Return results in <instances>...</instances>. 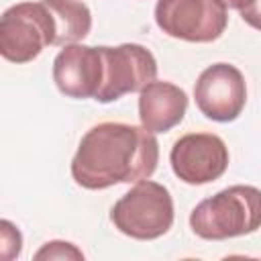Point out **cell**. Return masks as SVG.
Here are the masks:
<instances>
[{
  "mask_svg": "<svg viewBox=\"0 0 261 261\" xmlns=\"http://www.w3.org/2000/svg\"><path fill=\"white\" fill-rule=\"evenodd\" d=\"M159 163L155 133L143 124L100 122L80 141L71 159V177L86 190L149 179Z\"/></svg>",
  "mask_w": 261,
  "mask_h": 261,
  "instance_id": "6da1fadb",
  "label": "cell"
},
{
  "mask_svg": "<svg viewBox=\"0 0 261 261\" xmlns=\"http://www.w3.org/2000/svg\"><path fill=\"white\" fill-rule=\"evenodd\" d=\"M190 226L204 241H226L255 232L261 226V190L255 186L220 190L192 210Z\"/></svg>",
  "mask_w": 261,
  "mask_h": 261,
  "instance_id": "7a4b0ae2",
  "label": "cell"
},
{
  "mask_svg": "<svg viewBox=\"0 0 261 261\" xmlns=\"http://www.w3.org/2000/svg\"><path fill=\"white\" fill-rule=\"evenodd\" d=\"M112 224L137 241L163 237L173 224V200L163 184L137 181L110 210Z\"/></svg>",
  "mask_w": 261,
  "mask_h": 261,
  "instance_id": "3957f363",
  "label": "cell"
},
{
  "mask_svg": "<svg viewBox=\"0 0 261 261\" xmlns=\"http://www.w3.org/2000/svg\"><path fill=\"white\" fill-rule=\"evenodd\" d=\"M47 45H55V22L49 8L39 2H18L0 18V53L6 61L29 63Z\"/></svg>",
  "mask_w": 261,
  "mask_h": 261,
  "instance_id": "277c9868",
  "label": "cell"
},
{
  "mask_svg": "<svg viewBox=\"0 0 261 261\" xmlns=\"http://www.w3.org/2000/svg\"><path fill=\"white\" fill-rule=\"evenodd\" d=\"M155 22L173 39L210 43L224 33L228 14L220 0H157Z\"/></svg>",
  "mask_w": 261,
  "mask_h": 261,
  "instance_id": "5b68a950",
  "label": "cell"
},
{
  "mask_svg": "<svg viewBox=\"0 0 261 261\" xmlns=\"http://www.w3.org/2000/svg\"><path fill=\"white\" fill-rule=\"evenodd\" d=\"M104 57V82L94 100L108 104L124 94L141 92L157 75V61L149 49L137 43L100 47Z\"/></svg>",
  "mask_w": 261,
  "mask_h": 261,
  "instance_id": "8992f818",
  "label": "cell"
},
{
  "mask_svg": "<svg viewBox=\"0 0 261 261\" xmlns=\"http://www.w3.org/2000/svg\"><path fill=\"white\" fill-rule=\"evenodd\" d=\"M169 163L181 181L190 186L210 184L226 171L228 147L218 135L188 133L173 143Z\"/></svg>",
  "mask_w": 261,
  "mask_h": 261,
  "instance_id": "52a82bcc",
  "label": "cell"
},
{
  "mask_svg": "<svg viewBox=\"0 0 261 261\" xmlns=\"http://www.w3.org/2000/svg\"><path fill=\"white\" fill-rule=\"evenodd\" d=\"M198 110L216 122L239 118L247 102V86L243 73L230 63H214L206 67L194 86Z\"/></svg>",
  "mask_w": 261,
  "mask_h": 261,
  "instance_id": "ba28073f",
  "label": "cell"
},
{
  "mask_svg": "<svg viewBox=\"0 0 261 261\" xmlns=\"http://www.w3.org/2000/svg\"><path fill=\"white\" fill-rule=\"evenodd\" d=\"M53 82L67 98H96L104 82V57L100 47L71 43L53 61Z\"/></svg>",
  "mask_w": 261,
  "mask_h": 261,
  "instance_id": "9c48e42d",
  "label": "cell"
},
{
  "mask_svg": "<svg viewBox=\"0 0 261 261\" xmlns=\"http://www.w3.org/2000/svg\"><path fill=\"white\" fill-rule=\"evenodd\" d=\"M188 94L171 82H149L139 92V118L151 133H167L184 120Z\"/></svg>",
  "mask_w": 261,
  "mask_h": 261,
  "instance_id": "30bf717a",
  "label": "cell"
},
{
  "mask_svg": "<svg viewBox=\"0 0 261 261\" xmlns=\"http://www.w3.org/2000/svg\"><path fill=\"white\" fill-rule=\"evenodd\" d=\"M55 22V45L80 43L92 29V12L82 0H41Z\"/></svg>",
  "mask_w": 261,
  "mask_h": 261,
  "instance_id": "8fae6325",
  "label": "cell"
},
{
  "mask_svg": "<svg viewBox=\"0 0 261 261\" xmlns=\"http://www.w3.org/2000/svg\"><path fill=\"white\" fill-rule=\"evenodd\" d=\"M35 259L41 261V259H84V253L71 245V243H65V241H49L45 243L37 253H35Z\"/></svg>",
  "mask_w": 261,
  "mask_h": 261,
  "instance_id": "7c38bea8",
  "label": "cell"
},
{
  "mask_svg": "<svg viewBox=\"0 0 261 261\" xmlns=\"http://www.w3.org/2000/svg\"><path fill=\"white\" fill-rule=\"evenodd\" d=\"M0 243H2V257L6 261L14 259L20 255V245H22V237L20 230L10 222V220H2L0 222Z\"/></svg>",
  "mask_w": 261,
  "mask_h": 261,
  "instance_id": "4fadbf2b",
  "label": "cell"
},
{
  "mask_svg": "<svg viewBox=\"0 0 261 261\" xmlns=\"http://www.w3.org/2000/svg\"><path fill=\"white\" fill-rule=\"evenodd\" d=\"M239 12L249 27L261 31V0H249L243 8H239Z\"/></svg>",
  "mask_w": 261,
  "mask_h": 261,
  "instance_id": "5bb4252c",
  "label": "cell"
},
{
  "mask_svg": "<svg viewBox=\"0 0 261 261\" xmlns=\"http://www.w3.org/2000/svg\"><path fill=\"white\" fill-rule=\"evenodd\" d=\"M220 2H222L226 8H237V10H239V8H243L249 0H220Z\"/></svg>",
  "mask_w": 261,
  "mask_h": 261,
  "instance_id": "9a60e30c",
  "label": "cell"
}]
</instances>
